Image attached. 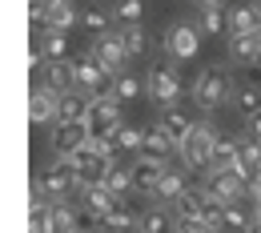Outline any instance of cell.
<instances>
[{
  "label": "cell",
  "instance_id": "6da1fadb",
  "mask_svg": "<svg viewBox=\"0 0 261 233\" xmlns=\"http://www.w3.org/2000/svg\"><path fill=\"white\" fill-rule=\"evenodd\" d=\"M213 149H217V129H213V125H205V121H197L193 133L185 137V145H181L177 153H181L185 169L205 173V169H209V161H213Z\"/></svg>",
  "mask_w": 261,
  "mask_h": 233
},
{
  "label": "cell",
  "instance_id": "7a4b0ae2",
  "mask_svg": "<svg viewBox=\"0 0 261 233\" xmlns=\"http://www.w3.org/2000/svg\"><path fill=\"white\" fill-rule=\"evenodd\" d=\"M229 93H233V81H229V68H221V65H209L193 85V100L205 109V113L217 109V105H225Z\"/></svg>",
  "mask_w": 261,
  "mask_h": 233
},
{
  "label": "cell",
  "instance_id": "3957f363",
  "mask_svg": "<svg viewBox=\"0 0 261 233\" xmlns=\"http://www.w3.org/2000/svg\"><path fill=\"white\" fill-rule=\"evenodd\" d=\"M145 89H149V97L157 100L161 109H173V105H177V97H181V76H177V65H173V61L153 65V68H149Z\"/></svg>",
  "mask_w": 261,
  "mask_h": 233
},
{
  "label": "cell",
  "instance_id": "277c9868",
  "mask_svg": "<svg viewBox=\"0 0 261 233\" xmlns=\"http://www.w3.org/2000/svg\"><path fill=\"white\" fill-rule=\"evenodd\" d=\"M125 121H121V100L113 97V93H105V97L93 100V109H89V117H85V129H89V137L97 141V137H109L117 133Z\"/></svg>",
  "mask_w": 261,
  "mask_h": 233
},
{
  "label": "cell",
  "instance_id": "5b68a950",
  "mask_svg": "<svg viewBox=\"0 0 261 233\" xmlns=\"http://www.w3.org/2000/svg\"><path fill=\"white\" fill-rule=\"evenodd\" d=\"M97 65H105L113 76H121L125 72V61H129V53H125V40L121 33H105V36H93V53H89Z\"/></svg>",
  "mask_w": 261,
  "mask_h": 233
},
{
  "label": "cell",
  "instance_id": "8992f818",
  "mask_svg": "<svg viewBox=\"0 0 261 233\" xmlns=\"http://www.w3.org/2000/svg\"><path fill=\"white\" fill-rule=\"evenodd\" d=\"M61 97L65 93H53L48 85H33V93H29V121L33 125L61 121Z\"/></svg>",
  "mask_w": 261,
  "mask_h": 233
},
{
  "label": "cell",
  "instance_id": "52a82bcc",
  "mask_svg": "<svg viewBox=\"0 0 261 233\" xmlns=\"http://www.w3.org/2000/svg\"><path fill=\"white\" fill-rule=\"evenodd\" d=\"M40 185H44V193H48L53 201H65V193H72V185H76V173H72V161H68V157H57L53 165L44 169Z\"/></svg>",
  "mask_w": 261,
  "mask_h": 233
},
{
  "label": "cell",
  "instance_id": "ba28073f",
  "mask_svg": "<svg viewBox=\"0 0 261 233\" xmlns=\"http://www.w3.org/2000/svg\"><path fill=\"white\" fill-rule=\"evenodd\" d=\"M89 141H93V137H89L85 125H65V121H61V125L53 129V137H48V145H53L57 157H72V153H81Z\"/></svg>",
  "mask_w": 261,
  "mask_h": 233
},
{
  "label": "cell",
  "instance_id": "9c48e42d",
  "mask_svg": "<svg viewBox=\"0 0 261 233\" xmlns=\"http://www.w3.org/2000/svg\"><path fill=\"white\" fill-rule=\"evenodd\" d=\"M201 48V29L197 24H173L169 29V57L173 61H193Z\"/></svg>",
  "mask_w": 261,
  "mask_h": 233
},
{
  "label": "cell",
  "instance_id": "30bf717a",
  "mask_svg": "<svg viewBox=\"0 0 261 233\" xmlns=\"http://www.w3.org/2000/svg\"><path fill=\"white\" fill-rule=\"evenodd\" d=\"M161 177H165L161 161H149V157H137V161H133V189H137V193H149V197H153V189L161 185Z\"/></svg>",
  "mask_w": 261,
  "mask_h": 233
},
{
  "label": "cell",
  "instance_id": "8fae6325",
  "mask_svg": "<svg viewBox=\"0 0 261 233\" xmlns=\"http://www.w3.org/2000/svg\"><path fill=\"white\" fill-rule=\"evenodd\" d=\"M157 125H161L165 133L173 137V145H177V149H181V145H185V137L193 133V117H189V113H185V109H177V105H173V109H165L161 113V121H157Z\"/></svg>",
  "mask_w": 261,
  "mask_h": 233
},
{
  "label": "cell",
  "instance_id": "7c38bea8",
  "mask_svg": "<svg viewBox=\"0 0 261 233\" xmlns=\"http://www.w3.org/2000/svg\"><path fill=\"white\" fill-rule=\"evenodd\" d=\"M89 109H93V97L81 93V89H72V93L61 97V121H65V125H85ZM61 121H57V125H61Z\"/></svg>",
  "mask_w": 261,
  "mask_h": 233
},
{
  "label": "cell",
  "instance_id": "4fadbf2b",
  "mask_svg": "<svg viewBox=\"0 0 261 233\" xmlns=\"http://www.w3.org/2000/svg\"><path fill=\"white\" fill-rule=\"evenodd\" d=\"M53 93H72L76 89V72H72V61H48L44 65V81Z\"/></svg>",
  "mask_w": 261,
  "mask_h": 233
},
{
  "label": "cell",
  "instance_id": "5bb4252c",
  "mask_svg": "<svg viewBox=\"0 0 261 233\" xmlns=\"http://www.w3.org/2000/svg\"><path fill=\"white\" fill-rule=\"evenodd\" d=\"M169 209L177 213V221H197V217L205 213V185H201V189H193V185H189V189L173 201Z\"/></svg>",
  "mask_w": 261,
  "mask_h": 233
},
{
  "label": "cell",
  "instance_id": "9a60e30c",
  "mask_svg": "<svg viewBox=\"0 0 261 233\" xmlns=\"http://www.w3.org/2000/svg\"><path fill=\"white\" fill-rule=\"evenodd\" d=\"M81 16H76V8H72V0H53L48 8H44V29H53V33H65L72 29Z\"/></svg>",
  "mask_w": 261,
  "mask_h": 233
},
{
  "label": "cell",
  "instance_id": "2e32d148",
  "mask_svg": "<svg viewBox=\"0 0 261 233\" xmlns=\"http://www.w3.org/2000/svg\"><path fill=\"white\" fill-rule=\"evenodd\" d=\"M117 201H121V197H117L109 185H89V189H81V205H85V209H93L100 221H105V213H109Z\"/></svg>",
  "mask_w": 261,
  "mask_h": 233
},
{
  "label": "cell",
  "instance_id": "e0dca14e",
  "mask_svg": "<svg viewBox=\"0 0 261 233\" xmlns=\"http://www.w3.org/2000/svg\"><path fill=\"white\" fill-rule=\"evenodd\" d=\"M173 149H177V145H173V137L165 133L161 125L145 129V149H141V157H149V161H165V157H169Z\"/></svg>",
  "mask_w": 261,
  "mask_h": 233
},
{
  "label": "cell",
  "instance_id": "ac0fdd59",
  "mask_svg": "<svg viewBox=\"0 0 261 233\" xmlns=\"http://www.w3.org/2000/svg\"><path fill=\"white\" fill-rule=\"evenodd\" d=\"M141 233H177V213H173V209H161V205L145 209V213H141Z\"/></svg>",
  "mask_w": 261,
  "mask_h": 233
},
{
  "label": "cell",
  "instance_id": "d6986e66",
  "mask_svg": "<svg viewBox=\"0 0 261 233\" xmlns=\"http://www.w3.org/2000/svg\"><path fill=\"white\" fill-rule=\"evenodd\" d=\"M100 225H105L109 233H129L133 225H141V221H137V213H133V205H129L125 197H121L117 205H113V209H109V213H105V221H100Z\"/></svg>",
  "mask_w": 261,
  "mask_h": 233
},
{
  "label": "cell",
  "instance_id": "ffe728a7",
  "mask_svg": "<svg viewBox=\"0 0 261 233\" xmlns=\"http://www.w3.org/2000/svg\"><path fill=\"white\" fill-rule=\"evenodd\" d=\"M229 57L237 61V65H257L261 61V36H233V44H229Z\"/></svg>",
  "mask_w": 261,
  "mask_h": 233
},
{
  "label": "cell",
  "instance_id": "44dd1931",
  "mask_svg": "<svg viewBox=\"0 0 261 233\" xmlns=\"http://www.w3.org/2000/svg\"><path fill=\"white\" fill-rule=\"evenodd\" d=\"M185 189H189L185 173H181V169H165V177H161V185L153 189V197H157V201H169V205H173V201L181 197Z\"/></svg>",
  "mask_w": 261,
  "mask_h": 233
},
{
  "label": "cell",
  "instance_id": "7402d4cb",
  "mask_svg": "<svg viewBox=\"0 0 261 233\" xmlns=\"http://www.w3.org/2000/svg\"><path fill=\"white\" fill-rule=\"evenodd\" d=\"M229 29H233V36L261 33V12L257 8H233V12H229Z\"/></svg>",
  "mask_w": 261,
  "mask_h": 233
},
{
  "label": "cell",
  "instance_id": "603a6c76",
  "mask_svg": "<svg viewBox=\"0 0 261 233\" xmlns=\"http://www.w3.org/2000/svg\"><path fill=\"white\" fill-rule=\"evenodd\" d=\"M100 185H109V189H113L117 197H125V193L133 189V165H121V161H113Z\"/></svg>",
  "mask_w": 261,
  "mask_h": 233
},
{
  "label": "cell",
  "instance_id": "cb8c5ba5",
  "mask_svg": "<svg viewBox=\"0 0 261 233\" xmlns=\"http://www.w3.org/2000/svg\"><path fill=\"white\" fill-rule=\"evenodd\" d=\"M233 109H237L245 121H249L253 113H261V89L257 85H241V89L233 93Z\"/></svg>",
  "mask_w": 261,
  "mask_h": 233
},
{
  "label": "cell",
  "instance_id": "d4e9b609",
  "mask_svg": "<svg viewBox=\"0 0 261 233\" xmlns=\"http://www.w3.org/2000/svg\"><path fill=\"white\" fill-rule=\"evenodd\" d=\"M253 225V217L233 201V205H225V217H221V225H217V233H245Z\"/></svg>",
  "mask_w": 261,
  "mask_h": 233
},
{
  "label": "cell",
  "instance_id": "484cf974",
  "mask_svg": "<svg viewBox=\"0 0 261 233\" xmlns=\"http://www.w3.org/2000/svg\"><path fill=\"white\" fill-rule=\"evenodd\" d=\"M40 53H44V61H68V36H65V33H53V29H44Z\"/></svg>",
  "mask_w": 261,
  "mask_h": 233
},
{
  "label": "cell",
  "instance_id": "4316f807",
  "mask_svg": "<svg viewBox=\"0 0 261 233\" xmlns=\"http://www.w3.org/2000/svg\"><path fill=\"white\" fill-rule=\"evenodd\" d=\"M113 16L121 20V29L141 24V16H145V0H117V4H113Z\"/></svg>",
  "mask_w": 261,
  "mask_h": 233
},
{
  "label": "cell",
  "instance_id": "83f0119b",
  "mask_svg": "<svg viewBox=\"0 0 261 233\" xmlns=\"http://www.w3.org/2000/svg\"><path fill=\"white\" fill-rule=\"evenodd\" d=\"M121 40H125V53H129V57H145V53H149V33H145L141 24L121 29Z\"/></svg>",
  "mask_w": 261,
  "mask_h": 233
},
{
  "label": "cell",
  "instance_id": "f1b7e54d",
  "mask_svg": "<svg viewBox=\"0 0 261 233\" xmlns=\"http://www.w3.org/2000/svg\"><path fill=\"white\" fill-rule=\"evenodd\" d=\"M197 29H201V36L225 33V29H229V12H221V8H201V20H197Z\"/></svg>",
  "mask_w": 261,
  "mask_h": 233
},
{
  "label": "cell",
  "instance_id": "f546056e",
  "mask_svg": "<svg viewBox=\"0 0 261 233\" xmlns=\"http://www.w3.org/2000/svg\"><path fill=\"white\" fill-rule=\"evenodd\" d=\"M141 89H145V85H141V76H137V72H121V76L113 81V97H117V100H133Z\"/></svg>",
  "mask_w": 261,
  "mask_h": 233
},
{
  "label": "cell",
  "instance_id": "4dcf8cb0",
  "mask_svg": "<svg viewBox=\"0 0 261 233\" xmlns=\"http://www.w3.org/2000/svg\"><path fill=\"white\" fill-rule=\"evenodd\" d=\"M117 145H121V153H141V149H145V129L121 125V129H117Z\"/></svg>",
  "mask_w": 261,
  "mask_h": 233
},
{
  "label": "cell",
  "instance_id": "1f68e13d",
  "mask_svg": "<svg viewBox=\"0 0 261 233\" xmlns=\"http://www.w3.org/2000/svg\"><path fill=\"white\" fill-rule=\"evenodd\" d=\"M81 24H85L93 36L113 33V29H109V16H105V8H85V12H81Z\"/></svg>",
  "mask_w": 261,
  "mask_h": 233
},
{
  "label": "cell",
  "instance_id": "d6a6232c",
  "mask_svg": "<svg viewBox=\"0 0 261 233\" xmlns=\"http://www.w3.org/2000/svg\"><path fill=\"white\" fill-rule=\"evenodd\" d=\"M213 161H217V165H233V161H237V141H233V137H217Z\"/></svg>",
  "mask_w": 261,
  "mask_h": 233
},
{
  "label": "cell",
  "instance_id": "836d02e7",
  "mask_svg": "<svg viewBox=\"0 0 261 233\" xmlns=\"http://www.w3.org/2000/svg\"><path fill=\"white\" fill-rule=\"evenodd\" d=\"M100 225V217L93 213V209H85V205H76V233H89V229H97Z\"/></svg>",
  "mask_w": 261,
  "mask_h": 233
},
{
  "label": "cell",
  "instance_id": "e575fe53",
  "mask_svg": "<svg viewBox=\"0 0 261 233\" xmlns=\"http://www.w3.org/2000/svg\"><path fill=\"white\" fill-rule=\"evenodd\" d=\"M177 233H217L205 217H197V221H177Z\"/></svg>",
  "mask_w": 261,
  "mask_h": 233
},
{
  "label": "cell",
  "instance_id": "d590c367",
  "mask_svg": "<svg viewBox=\"0 0 261 233\" xmlns=\"http://www.w3.org/2000/svg\"><path fill=\"white\" fill-rule=\"evenodd\" d=\"M245 85H257L261 89V61L257 65H245Z\"/></svg>",
  "mask_w": 261,
  "mask_h": 233
},
{
  "label": "cell",
  "instance_id": "8d00e7d4",
  "mask_svg": "<svg viewBox=\"0 0 261 233\" xmlns=\"http://www.w3.org/2000/svg\"><path fill=\"white\" fill-rule=\"evenodd\" d=\"M245 129H249V137H253V141H261V113H253V117L245 121Z\"/></svg>",
  "mask_w": 261,
  "mask_h": 233
},
{
  "label": "cell",
  "instance_id": "74e56055",
  "mask_svg": "<svg viewBox=\"0 0 261 233\" xmlns=\"http://www.w3.org/2000/svg\"><path fill=\"white\" fill-rule=\"evenodd\" d=\"M249 193H253V201H257V205H261V173H257V177H253V181H249Z\"/></svg>",
  "mask_w": 261,
  "mask_h": 233
},
{
  "label": "cell",
  "instance_id": "f35d334b",
  "mask_svg": "<svg viewBox=\"0 0 261 233\" xmlns=\"http://www.w3.org/2000/svg\"><path fill=\"white\" fill-rule=\"evenodd\" d=\"M201 8H221V0H197Z\"/></svg>",
  "mask_w": 261,
  "mask_h": 233
},
{
  "label": "cell",
  "instance_id": "ab89813d",
  "mask_svg": "<svg viewBox=\"0 0 261 233\" xmlns=\"http://www.w3.org/2000/svg\"><path fill=\"white\" fill-rule=\"evenodd\" d=\"M253 8H257V12H261V0H257V4H253Z\"/></svg>",
  "mask_w": 261,
  "mask_h": 233
}]
</instances>
